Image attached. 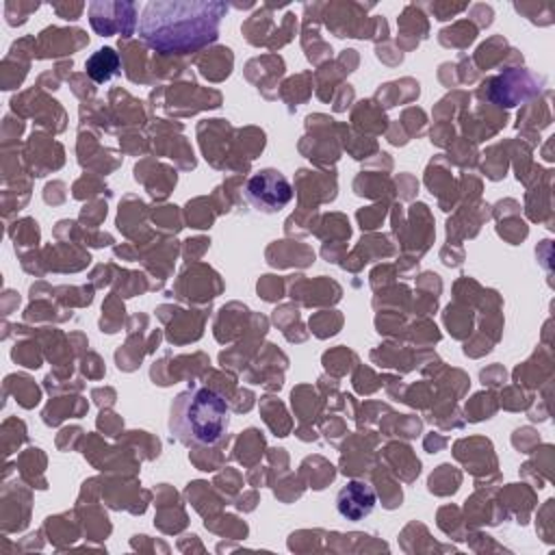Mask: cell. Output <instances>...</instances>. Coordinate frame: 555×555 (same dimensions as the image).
<instances>
[{"instance_id":"6da1fadb","label":"cell","mask_w":555,"mask_h":555,"mask_svg":"<svg viewBox=\"0 0 555 555\" xmlns=\"http://www.w3.org/2000/svg\"><path fill=\"white\" fill-rule=\"evenodd\" d=\"M223 2H150L139 22L141 39L163 54L193 52L217 39Z\"/></svg>"},{"instance_id":"7a4b0ae2","label":"cell","mask_w":555,"mask_h":555,"mask_svg":"<svg viewBox=\"0 0 555 555\" xmlns=\"http://www.w3.org/2000/svg\"><path fill=\"white\" fill-rule=\"evenodd\" d=\"M230 425L225 399L197 386L182 390L169 408V431L186 447H212L223 440Z\"/></svg>"},{"instance_id":"3957f363","label":"cell","mask_w":555,"mask_h":555,"mask_svg":"<svg viewBox=\"0 0 555 555\" xmlns=\"http://www.w3.org/2000/svg\"><path fill=\"white\" fill-rule=\"evenodd\" d=\"M245 199L254 210L262 215H275L293 199V186L288 178L278 169H260L245 182Z\"/></svg>"},{"instance_id":"277c9868","label":"cell","mask_w":555,"mask_h":555,"mask_svg":"<svg viewBox=\"0 0 555 555\" xmlns=\"http://www.w3.org/2000/svg\"><path fill=\"white\" fill-rule=\"evenodd\" d=\"M375 490L364 481H347L336 496V509L347 520H364L375 509Z\"/></svg>"},{"instance_id":"5b68a950","label":"cell","mask_w":555,"mask_h":555,"mask_svg":"<svg viewBox=\"0 0 555 555\" xmlns=\"http://www.w3.org/2000/svg\"><path fill=\"white\" fill-rule=\"evenodd\" d=\"M87 74L95 80V82H106L111 80L117 69H119V56L113 48H102L98 52H93L89 59H87Z\"/></svg>"}]
</instances>
